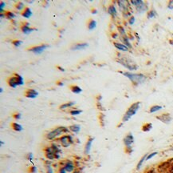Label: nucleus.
Returning <instances> with one entry per match:
<instances>
[{
	"mask_svg": "<svg viewBox=\"0 0 173 173\" xmlns=\"http://www.w3.org/2000/svg\"><path fill=\"white\" fill-rule=\"evenodd\" d=\"M29 171L30 173H36L37 171V167H35V166H31L30 168H29Z\"/></svg>",
	"mask_w": 173,
	"mask_h": 173,
	"instance_id": "obj_46",
	"label": "nucleus"
},
{
	"mask_svg": "<svg viewBox=\"0 0 173 173\" xmlns=\"http://www.w3.org/2000/svg\"><path fill=\"white\" fill-rule=\"evenodd\" d=\"M57 85H58V86H63V85H64V83H63L62 82L58 81V82H57Z\"/></svg>",
	"mask_w": 173,
	"mask_h": 173,
	"instance_id": "obj_53",
	"label": "nucleus"
},
{
	"mask_svg": "<svg viewBox=\"0 0 173 173\" xmlns=\"http://www.w3.org/2000/svg\"><path fill=\"white\" fill-rule=\"evenodd\" d=\"M22 16L26 18V19H30L32 16V11L30 7H26L22 12Z\"/></svg>",
	"mask_w": 173,
	"mask_h": 173,
	"instance_id": "obj_21",
	"label": "nucleus"
},
{
	"mask_svg": "<svg viewBox=\"0 0 173 173\" xmlns=\"http://www.w3.org/2000/svg\"><path fill=\"white\" fill-rule=\"evenodd\" d=\"M70 91L74 94H80L82 92V89L77 85H72L70 86Z\"/></svg>",
	"mask_w": 173,
	"mask_h": 173,
	"instance_id": "obj_31",
	"label": "nucleus"
},
{
	"mask_svg": "<svg viewBox=\"0 0 173 173\" xmlns=\"http://www.w3.org/2000/svg\"><path fill=\"white\" fill-rule=\"evenodd\" d=\"M57 68H58V70H60V71H65V69H64L63 67H59V66H58V67H57Z\"/></svg>",
	"mask_w": 173,
	"mask_h": 173,
	"instance_id": "obj_54",
	"label": "nucleus"
},
{
	"mask_svg": "<svg viewBox=\"0 0 173 173\" xmlns=\"http://www.w3.org/2000/svg\"><path fill=\"white\" fill-rule=\"evenodd\" d=\"M0 144H1V146H3V144H4V143H3V140H1V141H0Z\"/></svg>",
	"mask_w": 173,
	"mask_h": 173,
	"instance_id": "obj_56",
	"label": "nucleus"
},
{
	"mask_svg": "<svg viewBox=\"0 0 173 173\" xmlns=\"http://www.w3.org/2000/svg\"><path fill=\"white\" fill-rule=\"evenodd\" d=\"M120 73L129 79L133 86H139L140 84H143L148 79V77L142 73H133L131 71H120Z\"/></svg>",
	"mask_w": 173,
	"mask_h": 173,
	"instance_id": "obj_1",
	"label": "nucleus"
},
{
	"mask_svg": "<svg viewBox=\"0 0 173 173\" xmlns=\"http://www.w3.org/2000/svg\"><path fill=\"white\" fill-rule=\"evenodd\" d=\"M105 115H104L102 112H100V114H99V121H100V124H101V127L105 126Z\"/></svg>",
	"mask_w": 173,
	"mask_h": 173,
	"instance_id": "obj_35",
	"label": "nucleus"
},
{
	"mask_svg": "<svg viewBox=\"0 0 173 173\" xmlns=\"http://www.w3.org/2000/svg\"><path fill=\"white\" fill-rule=\"evenodd\" d=\"M170 151H173V146L172 147H170V149H169Z\"/></svg>",
	"mask_w": 173,
	"mask_h": 173,
	"instance_id": "obj_59",
	"label": "nucleus"
},
{
	"mask_svg": "<svg viewBox=\"0 0 173 173\" xmlns=\"http://www.w3.org/2000/svg\"><path fill=\"white\" fill-rule=\"evenodd\" d=\"M156 118L158 120H160V122H162L163 123H165V124H169L172 122V115L168 112L163 113L161 115H157V116H156Z\"/></svg>",
	"mask_w": 173,
	"mask_h": 173,
	"instance_id": "obj_10",
	"label": "nucleus"
},
{
	"mask_svg": "<svg viewBox=\"0 0 173 173\" xmlns=\"http://www.w3.org/2000/svg\"><path fill=\"white\" fill-rule=\"evenodd\" d=\"M147 156H148V154H145L144 156H142L141 159H140L139 162H138V163H137V168H136V170H137V171H140V168H142V166H143V164H144V162H145V161H146Z\"/></svg>",
	"mask_w": 173,
	"mask_h": 173,
	"instance_id": "obj_25",
	"label": "nucleus"
},
{
	"mask_svg": "<svg viewBox=\"0 0 173 173\" xmlns=\"http://www.w3.org/2000/svg\"><path fill=\"white\" fill-rule=\"evenodd\" d=\"M13 117H14V119L16 120H19L22 119V114L20 112H17V113H15L14 115H13Z\"/></svg>",
	"mask_w": 173,
	"mask_h": 173,
	"instance_id": "obj_42",
	"label": "nucleus"
},
{
	"mask_svg": "<svg viewBox=\"0 0 173 173\" xmlns=\"http://www.w3.org/2000/svg\"><path fill=\"white\" fill-rule=\"evenodd\" d=\"M22 40H18V39H16V40H14L12 41V44L15 47H20V46L22 45Z\"/></svg>",
	"mask_w": 173,
	"mask_h": 173,
	"instance_id": "obj_40",
	"label": "nucleus"
},
{
	"mask_svg": "<svg viewBox=\"0 0 173 173\" xmlns=\"http://www.w3.org/2000/svg\"><path fill=\"white\" fill-rule=\"evenodd\" d=\"M96 99H97V102H101V99H102V96H101V95H99V96H97Z\"/></svg>",
	"mask_w": 173,
	"mask_h": 173,
	"instance_id": "obj_51",
	"label": "nucleus"
},
{
	"mask_svg": "<svg viewBox=\"0 0 173 173\" xmlns=\"http://www.w3.org/2000/svg\"><path fill=\"white\" fill-rule=\"evenodd\" d=\"M6 7V3L3 1H2V2H0V14H2V13H3V9L5 8Z\"/></svg>",
	"mask_w": 173,
	"mask_h": 173,
	"instance_id": "obj_43",
	"label": "nucleus"
},
{
	"mask_svg": "<svg viewBox=\"0 0 173 173\" xmlns=\"http://www.w3.org/2000/svg\"><path fill=\"white\" fill-rule=\"evenodd\" d=\"M116 61L120 63L121 66L125 67L128 71H137L139 68V66L133 61V60L127 55H123L118 54L117 58L116 59Z\"/></svg>",
	"mask_w": 173,
	"mask_h": 173,
	"instance_id": "obj_3",
	"label": "nucleus"
},
{
	"mask_svg": "<svg viewBox=\"0 0 173 173\" xmlns=\"http://www.w3.org/2000/svg\"><path fill=\"white\" fill-rule=\"evenodd\" d=\"M0 16H1V19L6 18V14H3V13H2V14H0Z\"/></svg>",
	"mask_w": 173,
	"mask_h": 173,
	"instance_id": "obj_55",
	"label": "nucleus"
},
{
	"mask_svg": "<svg viewBox=\"0 0 173 173\" xmlns=\"http://www.w3.org/2000/svg\"><path fill=\"white\" fill-rule=\"evenodd\" d=\"M132 151H133V148L132 147H125V152L127 154H132Z\"/></svg>",
	"mask_w": 173,
	"mask_h": 173,
	"instance_id": "obj_45",
	"label": "nucleus"
},
{
	"mask_svg": "<svg viewBox=\"0 0 173 173\" xmlns=\"http://www.w3.org/2000/svg\"><path fill=\"white\" fill-rule=\"evenodd\" d=\"M131 6H133L135 9L139 14H143L144 12L148 11V7L146 2L142 0H132L130 1Z\"/></svg>",
	"mask_w": 173,
	"mask_h": 173,
	"instance_id": "obj_6",
	"label": "nucleus"
},
{
	"mask_svg": "<svg viewBox=\"0 0 173 173\" xmlns=\"http://www.w3.org/2000/svg\"><path fill=\"white\" fill-rule=\"evenodd\" d=\"M21 31L25 34V35H29V34L32 33L33 31H37L36 28L31 27L28 22H24L21 26Z\"/></svg>",
	"mask_w": 173,
	"mask_h": 173,
	"instance_id": "obj_13",
	"label": "nucleus"
},
{
	"mask_svg": "<svg viewBox=\"0 0 173 173\" xmlns=\"http://www.w3.org/2000/svg\"><path fill=\"white\" fill-rule=\"evenodd\" d=\"M140 105H141V103H140V102H136V103H132V105L128 108L127 111H126V112L125 113V115H123L122 118L123 123L128 122V121H129V120L137 114V111H138L140 108Z\"/></svg>",
	"mask_w": 173,
	"mask_h": 173,
	"instance_id": "obj_4",
	"label": "nucleus"
},
{
	"mask_svg": "<svg viewBox=\"0 0 173 173\" xmlns=\"http://www.w3.org/2000/svg\"><path fill=\"white\" fill-rule=\"evenodd\" d=\"M108 14L110 15L113 19H116L118 15V13H117V7H116L115 5H109L108 7Z\"/></svg>",
	"mask_w": 173,
	"mask_h": 173,
	"instance_id": "obj_16",
	"label": "nucleus"
},
{
	"mask_svg": "<svg viewBox=\"0 0 173 173\" xmlns=\"http://www.w3.org/2000/svg\"><path fill=\"white\" fill-rule=\"evenodd\" d=\"M70 132L69 127H63V126H60L54 128L53 130L50 131L46 135V138L48 140H53L56 138H58L59 136H62V134H69Z\"/></svg>",
	"mask_w": 173,
	"mask_h": 173,
	"instance_id": "obj_5",
	"label": "nucleus"
},
{
	"mask_svg": "<svg viewBox=\"0 0 173 173\" xmlns=\"http://www.w3.org/2000/svg\"><path fill=\"white\" fill-rule=\"evenodd\" d=\"M89 47V44L86 43H76L74 46H72L71 47V50H83V49H85L86 47Z\"/></svg>",
	"mask_w": 173,
	"mask_h": 173,
	"instance_id": "obj_20",
	"label": "nucleus"
},
{
	"mask_svg": "<svg viewBox=\"0 0 173 173\" xmlns=\"http://www.w3.org/2000/svg\"><path fill=\"white\" fill-rule=\"evenodd\" d=\"M117 4L119 10L121 11L123 15L132 12V6L130 4V2H128L127 0H119L117 2Z\"/></svg>",
	"mask_w": 173,
	"mask_h": 173,
	"instance_id": "obj_7",
	"label": "nucleus"
},
{
	"mask_svg": "<svg viewBox=\"0 0 173 173\" xmlns=\"http://www.w3.org/2000/svg\"><path fill=\"white\" fill-rule=\"evenodd\" d=\"M73 173H80V171L78 170H75L74 171V172Z\"/></svg>",
	"mask_w": 173,
	"mask_h": 173,
	"instance_id": "obj_58",
	"label": "nucleus"
},
{
	"mask_svg": "<svg viewBox=\"0 0 173 173\" xmlns=\"http://www.w3.org/2000/svg\"><path fill=\"white\" fill-rule=\"evenodd\" d=\"M76 104V102H74V101H71V102H68V103H65L62 104V105L59 107V109L61 110H65L67 108H72L73 106H74Z\"/></svg>",
	"mask_w": 173,
	"mask_h": 173,
	"instance_id": "obj_24",
	"label": "nucleus"
},
{
	"mask_svg": "<svg viewBox=\"0 0 173 173\" xmlns=\"http://www.w3.org/2000/svg\"><path fill=\"white\" fill-rule=\"evenodd\" d=\"M97 109H98L99 111H105V108L102 106L101 102H97Z\"/></svg>",
	"mask_w": 173,
	"mask_h": 173,
	"instance_id": "obj_41",
	"label": "nucleus"
},
{
	"mask_svg": "<svg viewBox=\"0 0 173 173\" xmlns=\"http://www.w3.org/2000/svg\"><path fill=\"white\" fill-rule=\"evenodd\" d=\"M94 141V137L89 136L88 138L86 141V144L85 145V148H84V154L85 155H89L90 151H91V147L92 145H93V143Z\"/></svg>",
	"mask_w": 173,
	"mask_h": 173,
	"instance_id": "obj_14",
	"label": "nucleus"
},
{
	"mask_svg": "<svg viewBox=\"0 0 173 173\" xmlns=\"http://www.w3.org/2000/svg\"><path fill=\"white\" fill-rule=\"evenodd\" d=\"M113 45L118 50L123 51V52H128L129 51V48H128L125 45H124L122 43H119V42H113Z\"/></svg>",
	"mask_w": 173,
	"mask_h": 173,
	"instance_id": "obj_17",
	"label": "nucleus"
},
{
	"mask_svg": "<svg viewBox=\"0 0 173 173\" xmlns=\"http://www.w3.org/2000/svg\"><path fill=\"white\" fill-rule=\"evenodd\" d=\"M6 14V18L7 19H10V20H12V19H15L16 18V14L12 11H7L5 13Z\"/></svg>",
	"mask_w": 173,
	"mask_h": 173,
	"instance_id": "obj_34",
	"label": "nucleus"
},
{
	"mask_svg": "<svg viewBox=\"0 0 173 173\" xmlns=\"http://www.w3.org/2000/svg\"><path fill=\"white\" fill-rule=\"evenodd\" d=\"M61 167H62L68 173H73L76 170V164L73 160L71 159H65L62 163Z\"/></svg>",
	"mask_w": 173,
	"mask_h": 173,
	"instance_id": "obj_9",
	"label": "nucleus"
},
{
	"mask_svg": "<svg viewBox=\"0 0 173 173\" xmlns=\"http://www.w3.org/2000/svg\"><path fill=\"white\" fill-rule=\"evenodd\" d=\"M145 173H160L159 172V171H156L155 169H150V170L147 171Z\"/></svg>",
	"mask_w": 173,
	"mask_h": 173,
	"instance_id": "obj_50",
	"label": "nucleus"
},
{
	"mask_svg": "<svg viewBox=\"0 0 173 173\" xmlns=\"http://www.w3.org/2000/svg\"><path fill=\"white\" fill-rule=\"evenodd\" d=\"M44 152L46 159L49 160L59 159L61 157V153L62 152V149L56 144H52L50 146L46 147L44 148Z\"/></svg>",
	"mask_w": 173,
	"mask_h": 173,
	"instance_id": "obj_2",
	"label": "nucleus"
},
{
	"mask_svg": "<svg viewBox=\"0 0 173 173\" xmlns=\"http://www.w3.org/2000/svg\"><path fill=\"white\" fill-rule=\"evenodd\" d=\"M27 160L32 161L33 160V159H34V155H33L32 153H28L27 156Z\"/></svg>",
	"mask_w": 173,
	"mask_h": 173,
	"instance_id": "obj_47",
	"label": "nucleus"
},
{
	"mask_svg": "<svg viewBox=\"0 0 173 173\" xmlns=\"http://www.w3.org/2000/svg\"><path fill=\"white\" fill-rule=\"evenodd\" d=\"M157 154H158L157 151H153V152H151V153H148V156H147V158H146V161L149 160V159H152L153 157H155Z\"/></svg>",
	"mask_w": 173,
	"mask_h": 173,
	"instance_id": "obj_38",
	"label": "nucleus"
},
{
	"mask_svg": "<svg viewBox=\"0 0 173 173\" xmlns=\"http://www.w3.org/2000/svg\"><path fill=\"white\" fill-rule=\"evenodd\" d=\"M167 7H168V9H169V10H173V0H170V1H168V5H167Z\"/></svg>",
	"mask_w": 173,
	"mask_h": 173,
	"instance_id": "obj_44",
	"label": "nucleus"
},
{
	"mask_svg": "<svg viewBox=\"0 0 173 173\" xmlns=\"http://www.w3.org/2000/svg\"><path fill=\"white\" fill-rule=\"evenodd\" d=\"M7 83L8 85L12 87V88H16L18 86V83H17V79H16V77H15V74L10 76L7 79Z\"/></svg>",
	"mask_w": 173,
	"mask_h": 173,
	"instance_id": "obj_19",
	"label": "nucleus"
},
{
	"mask_svg": "<svg viewBox=\"0 0 173 173\" xmlns=\"http://www.w3.org/2000/svg\"><path fill=\"white\" fill-rule=\"evenodd\" d=\"M135 138L133 136L132 132H129L125 136L124 139H123V142H124V144H125V147H132V144H134Z\"/></svg>",
	"mask_w": 173,
	"mask_h": 173,
	"instance_id": "obj_12",
	"label": "nucleus"
},
{
	"mask_svg": "<svg viewBox=\"0 0 173 173\" xmlns=\"http://www.w3.org/2000/svg\"><path fill=\"white\" fill-rule=\"evenodd\" d=\"M0 92H1V93H3V87H0Z\"/></svg>",
	"mask_w": 173,
	"mask_h": 173,
	"instance_id": "obj_57",
	"label": "nucleus"
},
{
	"mask_svg": "<svg viewBox=\"0 0 173 173\" xmlns=\"http://www.w3.org/2000/svg\"><path fill=\"white\" fill-rule=\"evenodd\" d=\"M117 31L118 34L120 35V37H124V36L127 35V32H126V30L123 26L121 25H119L117 26Z\"/></svg>",
	"mask_w": 173,
	"mask_h": 173,
	"instance_id": "obj_29",
	"label": "nucleus"
},
{
	"mask_svg": "<svg viewBox=\"0 0 173 173\" xmlns=\"http://www.w3.org/2000/svg\"><path fill=\"white\" fill-rule=\"evenodd\" d=\"M142 131L144 132H148L152 129V123H146L142 126Z\"/></svg>",
	"mask_w": 173,
	"mask_h": 173,
	"instance_id": "obj_28",
	"label": "nucleus"
},
{
	"mask_svg": "<svg viewBox=\"0 0 173 173\" xmlns=\"http://www.w3.org/2000/svg\"><path fill=\"white\" fill-rule=\"evenodd\" d=\"M161 109H163V107L160 105H153L151 106V108H149L148 112L151 113V114H153V113H156L159 111H160Z\"/></svg>",
	"mask_w": 173,
	"mask_h": 173,
	"instance_id": "obj_27",
	"label": "nucleus"
},
{
	"mask_svg": "<svg viewBox=\"0 0 173 173\" xmlns=\"http://www.w3.org/2000/svg\"><path fill=\"white\" fill-rule=\"evenodd\" d=\"M120 43H122L124 45H125L128 48H129V49H132V43H131V39H130L129 36H124V37H120Z\"/></svg>",
	"mask_w": 173,
	"mask_h": 173,
	"instance_id": "obj_18",
	"label": "nucleus"
},
{
	"mask_svg": "<svg viewBox=\"0 0 173 173\" xmlns=\"http://www.w3.org/2000/svg\"><path fill=\"white\" fill-rule=\"evenodd\" d=\"M15 8L18 10V11H22V10H24L26 7H25V5L23 3V2H18L16 4H15Z\"/></svg>",
	"mask_w": 173,
	"mask_h": 173,
	"instance_id": "obj_36",
	"label": "nucleus"
},
{
	"mask_svg": "<svg viewBox=\"0 0 173 173\" xmlns=\"http://www.w3.org/2000/svg\"><path fill=\"white\" fill-rule=\"evenodd\" d=\"M81 113H82V111L79 110V109H73L72 111H70V114L73 116H77V115H80Z\"/></svg>",
	"mask_w": 173,
	"mask_h": 173,
	"instance_id": "obj_37",
	"label": "nucleus"
},
{
	"mask_svg": "<svg viewBox=\"0 0 173 173\" xmlns=\"http://www.w3.org/2000/svg\"><path fill=\"white\" fill-rule=\"evenodd\" d=\"M118 36H119V34L117 32H114V33L112 34V38H114V39H117L118 38Z\"/></svg>",
	"mask_w": 173,
	"mask_h": 173,
	"instance_id": "obj_48",
	"label": "nucleus"
},
{
	"mask_svg": "<svg viewBox=\"0 0 173 173\" xmlns=\"http://www.w3.org/2000/svg\"><path fill=\"white\" fill-rule=\"evenodd\" d=\"M69 129L71 132L74 134H78L81 131V126L79 124H73L69 126Z\"/></svg>",
	"mask_w": 173,
	"mask_h": 173,
	"instance_id": "obj_22",
	"label": "nucleus"
},
{
	"mask_svg": "<svg viewBox=\"0 0 173 173\" xmlns=\"http://www.w3.org/2000/svg\"><path fill=\"white\" fill-rule=\"evenodd\" d=\"M45 164H46V173H54L53 168H52V166H51L50 161L46 160L45 161Z\"/></svg>",
	"mask_w": 173,
	"mask_h": 173,
	"instance_id": "obj_32",
	"label": "nucleus"
},
{
	"mask_svg": "<svg viewBox=\"0 0 173 173\" xmlns=\"http://www.w3.org/2000/svg\"><path fill=\"white\" fill-rule=\"evenodd\" d=\"M97 13V10L95 9V8H93V9H92V14H96Z\"/></svg>",
	"mask_w": 173,
	"mask_h": 173,
	"instance_id": "obj_52",
	"label": "nucleus"
},
{
	"mask_svg": "<svg viewBox=\"0 0 173 173\" xmlns=\"http://www.w3.org/2000/svg\"><path fill=\"white\" fill-rule=\"evenodd\" d=\"M15 77H16V79H17L18 86H22L24 84V79H23V77L19 74H17L15 73Z\"/></svg>",
	"mask_w": 173,
	"mask_h": 173,
	"instance_id": "obj_33",
	"label": "nucleus"
},
{
	"mask_svg": "<svg viewBox=\"0 0 173 173\" xmlns=\"http://www.w3.org/2000/svg\"><path fill=\"white\" fill-rule=\"evenodd\" d=\"M97 26V22L94 19H90L88 22V29H89V31H93L94 29L96 28Z\"/></svg>",
	"mask_w": 173,
	"mask_h": 173,
	"instance_id": "obj_30",
	"label": "nucleus"
},
{
	"mask_svg": "<svg viewBox=\"0 0 173 173\" xmlns=\"http://www.w3.org/2000/svg\"><path fill=\"white\" fill-rule=\"evenodd\" d=\"M48 47H50V46H49L48 44H42V45L32 47L29 48L28 50L31 51V52L33 53H35V54H41V53L43 52L44 50L47 49Z\"/></svg>",
	"mask_w": 173,
	"mask_h": 173,
	"instance_id": "obj_11",
	"label": "nucleus"
},
{
	"mask_svg": "<svg viewBox=\"0 0 173 173\" xmlns=\"http://www.w3.org/2000/svg\"><path fill=\"white\" fill-rule=\"evenodd\" d=\"M25 96L27 98L29 99H35L39 96V91L34 90V89H27V91H25Z\"/></svg>",
	"mask_w": 173,
	"mask_h": 173,
	"instance_id": "obj_15",
	"label": "nucleus"
},
{
	"mask_svg": "<svg viewBox=\"0 0 173 173\" xmlns=\"http://www.w3.org/2000/svg\"><path fill=\"white\" fill-rule=\"evenodd\" d=\"M156 16H157V12L153 8H151V10H149L147 12V19H155Z\"/></svg>",
	"mask_w": 173,
	"mask_h": 173,
	"instance_id": "obj_23",
	"label": "nucleus"
},
{
	"mask_svg": "<svg viewBox=\"0 0 173 173\" xmlns=\"http://www.w3.org/2000/svg\"><path fill=\"white\" fill-rule=\"evenodd\" d=\"M10 126H11V128H12L14 131H15V132H22V130H23V127H22V125L16 122L12 123L10 124Z\"/></svg>",
	"mask_w": 173,
	"mask_h": 173,
	"instance_id": "obj_26",
	"label": "nucleus"
},
{
	"mask_svg": "<svg viewBox=\"0 0 173 173\" xmlns=\"http://www.w3.org/2000/svg\"><path fill=\"white\" fill-rule=\"evenodd\" d=\"M135 22H136V18H135V16H133V15H132V17H130L129 19H128V23L129 24L130 26H133L135 23Z\"/></svg>",
	"mask_w": 173,
	"mask_h": 173,
	"instance_id": "obj_39",
	"label": "nucleus"
},
{
	"mask_svg": "<svg viewBox=\"0 0 173 173\" xmlns=\"http://www.w3.org/2000/svg\"><path fill=\"white\" fill-rule=\"evenodd\" d=\"M57 173H68L64 169V168H62V167H61L60 168H59V170H58V171Z\"/></svg>",
	"mask_w": 173,
	"mask_h": 173,
	"instance_id": "obj_49",
	"label": "nucleus"
},
{
	"mask_svg": "<svg viewBox=\"0 0 173 173\" xmlns=\"http://www.w3.org/2000/svg\"><path fill=\"white\" fill-rule=\"evenodd\" d=\"M59 141H60L61 145L63 147H69L72 145L73 144H74V137L71 135L66 134L64 135H62L59 139Z\"/></svg>",
	"mask_w": 173,
	"mask_h": 173,
	"instance_id": "obj_8",
	"label": "nucleus"
}]
</instances>
